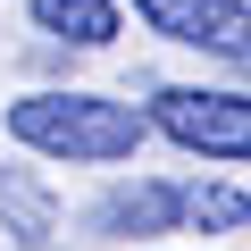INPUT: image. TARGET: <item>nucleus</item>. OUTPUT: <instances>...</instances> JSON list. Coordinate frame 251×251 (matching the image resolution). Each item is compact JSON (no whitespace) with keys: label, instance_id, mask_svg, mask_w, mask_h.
Returning a JSON list of instances; mask_svg holds the SVG:
<instances>
[{"label":"nucleus","instance_id":"1","mask_svg":"<svg viewBox=\"0 0 251 251\" xmlns=\"http://www.w3.org/2000/svg\"><path fill=\"white\" fill-rule=\"evenodd\" d=\"M9 134L42 159H126L143 143V117L100 92H25L9 100Z\"/></svg>","mask_w":251,"mask_h":251},{"label":"nucleus","instance_id":"2","mask_svg":"<svg viewBox=\"0 0 251 251\" xmlns=\"http://www.w3.org/2000/svg\"><path fill=\"white\" fill-rule=\"evenodd\" d=\"M151 126L184 151L209 159H251V92H201V84H168L151 100Z\"/></svg>","mask_w":251,"mask_h":251},{"label":"nucleus","instance_id":"3","mask_svg":"<svg viewBox=\"0 0 251 251\" xmlns=\"http://www.w3.org/2000/svg\"><path fill=\"white\" fill-rule=\"evenodd\" d=\"M134 17L168 42L218 50V59H251V9L243 0H134Z\"/></svg>","mask_w":251,"mask_h":251},{"label":"nucleus","instance_id":"4","mask_svg":"<svg viewBox=\"0 0 251 251\" xmlns=\"http://www.w3.org/2000/svg\"><path fill=\"white\" fill-rule=\"evenodd\" d=\"M176 218H184V193H176V184H117V193L92 209L100 234H168Z\"/></svg>","mask_w":251,"mask_h":251},{"label":"nucleus","instance_id":"5","mask_svg":"<svg viewBox=\"0 0 251 251\" xmlns=\"http://www.w3.org/2000/svg\"><path fill=\"white\" fill-rule=\"evenodd\" d=\"M34 25L75 50H100V42H117V0H34Z\"/></svg>","mask_w":251,"mask_h":251},{"label":"nucleus","instance_id":"6","mask_svg":"<svg viewBox=\"0 0 251 251\" xmlns=\"http://www.w3.org/2000/svg\"><path fill=\"white\" fill-rule=\"evenodd\" d=\"M184 218H193V226H251V193H234V184H193V193H184Z\"/></svg>","mask_w":251,"mask_h":251},{"label":"nucleus","instance_id":"7","mask_svg":"<svg viewBox=\"0 0 251 251\" xmlns=\"http://www.w3.org/2000/svg\"><path fill=\"white\" fill-rule=\"evenodd\" d=\"M0 209L17 218V234H25V243H42V234H50V201H42L25 176H0Z\"/></svg>","mask_w":251,"mask_h":251}]
</instances>
